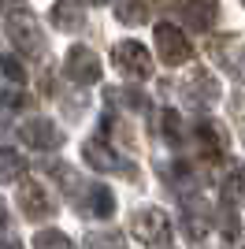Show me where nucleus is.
Segmentation results:
<instances>
[{
	"label": "nucleus",
	"mask_w": 245,
	"mask_h": 249,
	"mask_svg": "<svg viewBox=\"0 0 245 249\" xmlns=\"http://www.w3.org/2000/svg\"><path fill=\"white\" fill-rule=\"evenodd\" d=\"M4 30H8V41L15 45L22 56H30V60L45 56V34H41V22H37V15H34V11H26V8L8 11Z\"/></svg>",
	"instance_id": "nucleus-1"
},
{
	"label": "nucleus",
	"mask_w": 245,
	"mask_h": 249,
	"mask_svg": "<svg viewBox=\"0 0 245 249\" xmlns=\"http://www.w3.org/2000/svg\"><path fill=\"white\" fill-rule=\"evenodd\" d=\"M130 234L141 242V246H167V242H171V219H167L163 208L145 205L130 216Z\"/></svg>",
	"instance_id": "nucleus-2"
},
{
	"label": "nucleus",
	"mask_w": 245,
	"mask_h": 249,
	"mask_svg": "<svg viewBox=\"0 0 245 249\" xmlns=\"http://www.w3.org/2000/svg\"><path fill=\"white\" fill-rule=\"evenodd\" d=\"M156 37V52H160V63H167V67H182V63H190V56H193V45H190V37H186L175 22H160L153 30Z\"/></svg>",
	"instance_id": "nucleus-3"
},
{
	"label": "nucleus",
	"mask_w": 245,
	"mask_h": 249,
	"mask_svg": "<svg viewBox=\"0 0 245 249\" xmlns=\"http://www.w3.org/2000/svg\"><path fill=\"white\" fill-rule=\"evenodd\" d=\"M63 74H67L71 82H78V86L101 82V56L93 49H86V45H71L67 56H63Z\"/></svg>",
	"instance_id": "nucleus-4"
},
{
	"label": "nucleus",
	"mask_w": 245,
	"mask_h": 249,
	"mask_svg": "<svg viewBox=\"0 0 245 249\" xmlns=\"http://www.w3.org/2000/svg\"><path fill=\"white\" fill-rule=\"evenodd\" d=\"M112 63L119 67L122 74L138 78V82L153 74V56H149V49H145L141 41H119L112 49Z\"/></svg>",
	"instance_id": "nucleus-5"
},
{
	"label": "nucleus",
	"mask_w": 245,
	"mask_h": 249,
	"mask_svg": "<svg viewBox=\"0 0 245 249\" xmlns=\"http://www.w3.org/2000/svg\"><path fill=\"white\" fill-rule=\"evenodd\" d=\"M82 160L93 167V171H126V175H134V164H126L119 153H115L104 138H89V142H82Z\"/></svg>",
	"instance_id": "nucleus-6"
},
{
	"label": "nucleus",
	"mask_w": 245,
	"mask_h": 249,
	"mask_svg": "<svg viewBox=\"0 0 245 249\" xmlns=\"http://www.w3.org/2000/svg\"><path fill=\"white\" fill-rule=\"evenodd\" d=\"M74 201H78V212H82V216H97V219L115 216V194L104 186V182L78 186V190H74Z\"/></svg>",
	"instance_id": "nucleus-7"
},
{
	"label": "nucleus",
	"mask_w": 245,
	"mask_h": 249,
	"mask_svg": "<svg viewBox=\"0 0 245 249\" xmlns=\"http://www.w3.org/2000/svg\"><path fill=\"white\" fill-rule=\"evenodd\" d=\"M19 138H22V145L41 149V153L63 145V134L52 119H26V123H19Z\"/></svg>",
	"instance_id": "nucleus-8"
},
{
	"label": "nucleus",
	"mask_w": 245,
	"mask_h": 249,
	"mask_svg": "<svg viewBox=\"0 0 245 249\" xmlns=\"http://www.w3.org/2000/svg\"><path fill=\"white\" fill-rule=\"evenodd\" d=\"M186 101L197 104V108H208V104L219 101V82L212 78L208 67H190V78H186Z\"/></svg>",
	"instance_id": "nucleus-9"
},
{
	"label": "nucleus",
	"mask_w": 245,
	"mask_h": 249,
	"mask_svg": "<svg viewBox=\"0 0 245 249\" xmlns=\"http://www.w3.org/2000/svg\"><path fill=\"white\" fill-rule=\"evenodd\" d=\"M19 212L26 219H49L56 212V205H52L49 190L41 186V182H22L19 186Z\"/></svg>",
	"instance_id": "nucleus-10"
},
{
	"label": "nucleus",
	"mask_w": 245,
	"mask_h": 249,
	"mask_svg": "<svg viewBox=\"0 0 245 249\" xmlns=\"http://www.w3.org/2000/svg\"><path fill=\"white\" fill-rule=\"evenodd\" d=\"M193 138H197V145H201V153L204 156H219L223 160V153H227V138H223V130L212 123V119H197L193 123Z\"/></svg>",
	"instance_id": "nucleus-11"
},
{
	"label": "nucleus",
	"mask_w": 245,
	"mask_h": 249,
	"mask_svg": "<svg viewBox=\"0 0 245 249\" xmlns=\"http://www.w3.org/2000/svg\"><path fill=\"white\" fill-rule=\"evenodd\" d=\"M186 234L190 238H204L208 231H212V208H208V201H201V197H193V201H186Z\"/></svg>",
	"instance_id": "nucleus-12"
},
{
	"label": "nucleus",
	"mask_w": 245,
	"mask_h": 249,
	"mask_svg": "<svg viewBox=\"0 0 245 249\" xmlns=\"http://www.w3.org/2000/svg\"><path fill=\"white\" fill-rule=\"evenodd\" d=\"M215 60L223 63V71L230 74V78H242V37L238 34H230V37H219V41L212 45Z\"/></svg>",
	"instance_id": "nucleus-13"
},
{
	"label": "nucleus",
	"mask_w": 245,
	"mask_h": 249,
	"mask_svg": "<svg viewBox=\"0 0 245 249\" xmlns=\"http://www.w3.org/2000/svg\"><path fill=\"white\" fill-rule=\"evenodd\" d=\"M175 8L182 11V19L190 22L193 30H212L215 4H208V0H175Z\"/></svg>",
	"instance_id": "nucleus-14"
},
{
	"label": "nucleus",
	"mask_w": 245,
	"mask_h": 249,
	"mask_svg": "<svg viewBox=\"0 0 245 249\" xmlns=\"http://www.w3.org/2000/svg\"><path fill=\"white\" fill-rule=\"evenodd\" d=\"M52 22H56L60 30H82V26H86V15H82L78 4H71V0H60V4L52 8Z\"/></svg>",
	"instance_id": "nucleus-15"
},
{
	"label": "nucleus",
	"mask_w": 245,
	"mask_h": 249,
	"mask_svg": "<svg viewBox=\"0 0 245 249\" xmlns=\"http://www.w3.org/2000/svg\"><path fill=\"white\" fill-rule=\"evenodd\" d=\"M115 19L122 26H141L149 19V4L145 0H115Z\"/></svg>",
	"instance_id": "nucleus-16"
},
{
	"label": "nucleus",
	"mask_w": 245,
	"mask_h": 249,
	"mask_svg": "<svg viewBox=\"0 0 245 249\" xmlns=\"http://www.w3.org/2000/svg\"><path fill=\"white\" fill-rule=\"evenodd\" d=\"M22 175H26V160H22V153L0 145V182H19Z\"/></svg>",
	"instance_id": "nucleus-17"
},
{
	"label": "nucleus",
	"mask_w": 245,
	"mask_h": 249,
	"mask_svg": "<svg viewBox=\"0 0 245 249\" xmlns=\"http://www.w3.org/2000/svg\"><path fill=\"white\" fill-rule=\"evenodd\" d=\"M160 130H163V138H167L171 149H182V115L175 112V108H163L160 112Z\"/></svg>",
	"instance_id": "nucleus-18"
},
{
	"label": "nucleus",
	"mask_w": 245,
	"mask_h": 249,
	"mask_svg": "<svg viewBox=\"0 0 245 249\" xmlns=\"http://www.w3.org/2000/svg\"><path fill=\"white\" fill-rule=\"evenodd\" d=\"M82 249H126L119 231H89L82 238Z\"/></svg>",
	"instance_id": "nucleus-19"
},
{
	"label": "nucleus",
	"mask_w": 245,
	"mask_h": 249,
	"mask_svg": "<svg viewBox=\"0 0 245 249\" xmlns=\"http://www.w3.org/2000/svg\"><path fill=\"white\" fill-rule=\"evenodd\" d=\"M108 101H112V104H122V108H134V112L149 108V97H145L141 89H119V86H112V89H108Z\"/></svg>",
	"instance_id": "nucleus-20"
},
{
	"label": "nucleus",
	"mask_w": 245,
	"mask_h": 249,
	"mask_svg": "<svg viewBox=\"0 0 245 249\" xmlns=\"http://www.w3.org/2000/svg\"><path fill=\"white\" fill-rule=\"evenodd\" d=\"M34 249H74V242L67 238L63 231L45 227V231H37V234H34Z\"/></svg>",
	"instance_id": "nucleus-21"
},
{
	"label": "nucleus",
	"mask_w": 245,
	"mask_h": 249,
	"mask_svg": "<svg viewBox=\"0 0 245 249\" xmlns=\"http://www.w3.org/2000/svg\"><path fill=\"white\" fill-rule=\"evenodd\" d=\"M163 178H171V186H186V182H193V171H190V164H163L160 167Z\"/></svg>",
	"instance_id": "nucleus-22"
},
{
	"label": "nucleus",
	"mask_w": 245,
	"mask_h": 249,
	"mask_svg": "<svg viewBox=\"0 0 245 249\" xmlns=\"http://www.w3.org/2000/svg\"><path fill=\"white\" fill-rule=\"evenodd\" d=\"M223 201L230 205V212H238V201H242V175H238V171H230V178H227Z\"/></svg>",
	"instance_id": "nucleus-23"
},
{
	"label": "nucleus",
	"mask_w": 245,
	"mask_h": 249,
	"mask_svg": "<svg viewBox=\"0 0 245 249\" xmlns=\"http://www.w3.org/2000/svg\"><path fill=\"white\" fill-rule=\"evenodd\" d=\"M0 71H4V78H11V82H22V78H26V71L19 67L15 56H0Z\"/></svg>",
	"instance_id": "nucleus-24"
},
{
	"label": "nucleus",
	"mask_w": 245,
	"mask_h": 249,
	"mask_svg": "<svg viewBox=\"0 0 245 249\" xmlns=\"http://www.w3.org/2000/svg\"><path fill=\"white\" fill-rule=\"evenodd\" d=\"M8 227V205H4V197H0V231Z\"/></svg>",
	"instance_id": "nucleus-25"
},
{
	"label": "nucleus",
	"mask_w": 245,
	"mask_h": 249,
	"mask_svg": "<svg viewBox=\"0 0 245 249\" xmlns=\"http://www.w3.org/2000/svg\"><path fill=\"white\" fill-rule=\"evenodd\" d=\"M0 249H19V246H15V242H0Z\"/></svg>",
	"instance_id": "nucleus-26"
},
{
	"label": "nucleus",
	"mask_w": 245,
	"mask_h": 249,
	"mask_svg": "<svg viewBox=\"0 0 245 249\" xmlns=\"http://www.w3.org/2000/svg\"><path fill=\"white\" fill-rule=\"evenodd\" d=\"M82 4H112V0H82Z\"/></svg>",
	"instance_id": "nucleus-27"
},
{
	"label": "nucleus",
	"mask_w": 245,
	"mask_h": 249,
	"mask_svg": "<svg viewBox=\"0 0 245 249\" xmlns=\"http://www.w3.org/2000/svg\"><path fill=\"white\" fill-rule=\"evenodd\" d=\"M160 249H163V246H160Z\"/></svg>",
	"instance_id": "nucleus-28"
}]
</instances>
